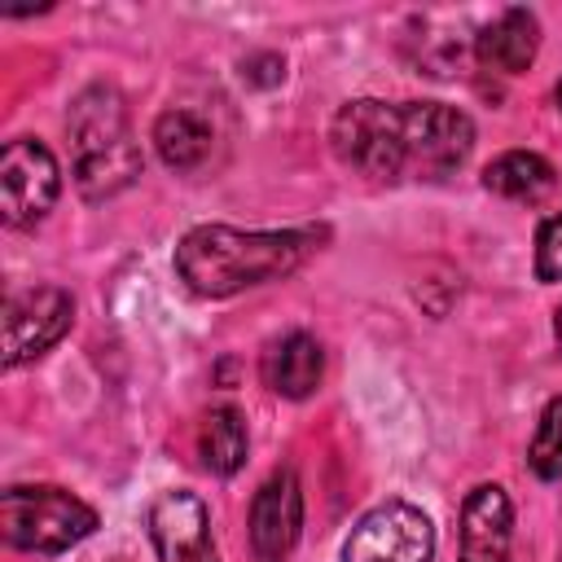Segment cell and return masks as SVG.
Returning a JSON list of instances; mask_svg holds the SVG:
<instances>
[{
  "label": "cell",
  "instance_id": "16",
  "mask_svg": "<svg viewBox=\"0 0 562 562\" xmlns=\"http://www.w3.org/2000/svg\"><path fill=\"white\" fill-rule=\"evenodd\" d=\"M527 465L544 483L562 479V395H553L540 408V422H536V435H531V448H527Z\"/></svg>",
  "mask_w": 562,
  "mask_h": 562
},
{
  "label": "cell",
  "instance_id": "8",
  "mask_svg": "<svg viewBox=\"0 0 562 562\" xmlns=\"http://www.w3.org/2000/svg\"><path fill=\"white\" fill-rule=\"evenodd\" d=\"M145 531L158 562H220V549L211 536V509L202 505V496L184 487L158 492L149 501Z\"/></svg>",
  "mask_w": 562,
  "mask_h": 562
},
{
  "label": "cell",
  "instance_id": "18",
  "mask_svg": "<svg viewBox=\"0 0 562 562\" xmlns=\"http://www.w3.org/2000/svg\"><path fill=\"white\" fill-rule=\"evenodd\" d=\"M281 75H285V61L277 57V53H259V57H250V61H241V79H250V83H281Z\"/></svg>",
  "mask_w": 562,
  "mask_h": 562
},
{
  "label": "cell",
  "instance_id": "14",
  "mask_svg": "<svg viewBox=\"0 0 562 562\" xmlns=\"http://www.w3.org/2000/svg\"><path fill=\"white\" fill-rule=\"evenodd\" d=\"M483 189L509 202H540L553 189V162L531 149H505L483 167Z\"/></svg>",
  "mask_w": 562,
  "mask_h": 562
},
{
  "label": "cell",
  "instance_id": "17",
  "mask_svg": "<svg viewBox=\"0 0 562 562\" xmlns=\"http://www.w3.org/2000/svg\"><path fill=\"white\" fill-rule=\"evenodd\" d=\"M536 277L544 285L562 281V211L536 228Z\"/></svg>",
  "mask_w": 562,
  "mask_h": 562
},
{
  "label": "cell",
  "instance_id": "10",
  "mask_svg": "<svg viewBox=\"0 0 562 562\" xmlns=\"http://www.w3.org/2000/svg\"><path fill=\"white\" fill-rule=\"evenodd\" d=\"M514 544V505L501 483H479L461 501L457 562H509Z\"/></svg>",
  "mask_w": 562,
  "mask_h": 562
},
{
  "label": "cell",
  "instance_id": "20",
  "mask_svg": "<svg viewBox=\"0 0 562 562\" xmlns=\"http://www.w3.org/2000/svg\"><path fill=\"white\" fill-rule=\"evenodd\" d=\"M553 101H558V114H562V79H558V88H553Z\"/></svg>",
  "mask_w": 562,
  "mask_h": 562
},
{
  "label": "cell",
  "instance_id": "1",
  "mask_svg": "<svg viewBox=\"0 0 562 562\" xmlns=\"http://www.w3.org/2000/svg\"><path fill=\"white\" fill-rule=\"evenodd\" d=\"M329 149L342 167L400 184L443 180L474 149V119L448 101H342L329 119Z\"/></svg>",
  "mask_w": 562,
  "mask_h": 562
},
{
  "label": "cell",
  "instance_id": "2",
  "mask_svg": "<svg viewBox=\"0 0 562 562\" xmlns=\"http://www.w3.org/2000/svg\"><path fill=\"white\" fill-rule=\"evenodd\" d=\"M316 246L321 228L198 224L176 246V277L202 299H233L241 290L290 277Z\"/></svg>",
  "mask_w": 562,
  "mask_h": 562
},
{
  "label": "cell",
  "instance_id": "7",
  "mask_svg": "<svg viewBox=\"0 0 562 562\" xmlns=\"http://www.w3.org/2000/svg\"><path fill=\"white\" fill-rule=\"evenodd\" d=\"M75 325V299L61 285L13 290L4 303V369H22L40 360L48 347L66 338Z\"/></svg>",
  "mask_w": 562,
  "mask_h": 562
},
{
  "label": "cell",
  "instance_id": "5",
  "mask_svg": "<svg viewBox=\"0 0 562 562\" xmlns=\"http://www.w3.org/2000/svg\"><path fill=\"white\" fill-rule=\"evenodd\" d=\"M435 522L408 501H382L356 518L342 540V562H430Z\"/></svg>",
  "mask_w": 562,
  "mask_h": 562
},
{
  "label": "cell",
  "instance_id": "9",
  "mask_svg": "<svg viewBox=\"0 0 562 562\" xmlns=\"http://www.w3.org/2000/svg\"><path fill=\"white\" fill-rule=\"evenodd\" d=\"M303 531V483L290 465L272 470L250 501V553L255 562H285Z\"/></svg>",
  "mask_w": 562,
  "mask_h": 562
},
{
  "label": "cell",
  "instance_id": "6",
  "mask_svg": "<svg viewBox=\"0 0 562 562\" xmlns=\"http://www.w3.org/2000/svg\"><path fill=\"white\" fill-rule=\"evenodd\" d=\"M61 193L57 158L44 140L18 136L0 149V215L9 228L40 224Z\"/></svg>",
  "mask_w": 562,
  "mask_h": 562
},
{
  "label": "cell",
  "instance_id": "12",
  "mask_svg": "<svg viewBox=\"0 0 562 562\" xmlns=\"http://www.w3.org/2000/svg\"><path fill=\"white\" fill-rule=\"evenodd\" d=\"M259 369H263L268 391L285 395V400H307L325 378V351H321V342L312 334L290 329V334L268 342Z\"/></svg>",
  "mask_w": 562,
  "mask_h": 562
},
{
  "label": "cell",
  "instance_id": "19",
  "mask_svg": "<svg viewBox=\"0 0 562 562\" xmlns=\"http://www.w3.org/2000/svg\"><path fill=\"white\" fill-rule=\"evenodd\" d=\"M553 338H558V342H562V307H558V312H553Z\"/></svg>",
  "mask_w": 562,
  "mask_h": 562
},
{
  "label": "cell",
  "instance_id": "21",
  "mask_svg": "<svg viewBox=\"0 0 562 562\" xmlns=\"http://www.w3.org/2000/svg\"><path fill=\"white\" fill-rule=\"evenodd\" d=\"M558 562H562V558H558Z\"/></svg>",
  "mask_w": 562,
  "mask_h": 562
},
{
  "label": "cell",
  "instance_id": "11",
  "mask_svg": "<svg viewBox=\"0 0 562 562\" xmlns=\"http://www.w3.org/2000/svg\"><path fill=\"white\" fill-rule=\"evenodd\" d=\"M536 48H540V22L531 9H501L474 35L479 66L501 70V75H522L536 61Z\"/></svg>",
  "mask_w": 562,
  "mask_h": 562
},
{
  "label": "cell",
  "instance_id": "13",
  "mask_svg": "<svg viewBox=\"0 0 562 562\" xmlns=\"http://www.w3.org/2000/svg\"><path fill=\"white\" fill-rule=\"evenodd\" d=\"M154 149L158 158L180 171V176H193L211 162V149H215V127L198 114V110H184V105H171L154 119Z\"/></svg>",
  "mask_w": 562,
  "mask_h": 562
},
{
  "label": "cell",
  "instance_id": "4",
  "mask_svg": "<svg viewBox=\"0 0 562 562\" xmlns=\"http://www.w3.org/2000/svg\"><path fill=\"white\" fill-rule=\"evenodd\" d=\"M0 531L22 553H66L97 531V509L53 483H13L0 496Z\"/></svg>",
  "mask_w": 562,
  "mask_h": 562
},
{
  "label": "cell",
  "instance_id": "3",
  "mask_svg": "<svg viewBox=\"0 0 562 562\" xmlns=\"http://www.w3.org/2000/svg\"><path fill=\"white\" fill-rule=\"evenodd\" d=\"M66 136H70L75 184L88 202H105V198L123 193L145 167L140 145L127 123V105H123L119 88H110V83H88L70 101Z\"/></svg>",
  "mask_w": 562,
  "mask_h": 562
},
{
  "label": "cell",
  "instance_id": "15",
  "mask_svg": "<svg viewBox=\"0 0 562 562\" xmlns=\"http://www.w3.org/2000/svg\"><path fill=\"white\" fill-rule=\"evenodd\" d=\"M246 448H250V435H246V417L233 408V404H220L206 413L202 422V435H198V452H202V465L220 479L237 474L241 461H246Z\"/></svg>",
  "mask_w": 562,
  "mask_h": 562
}]
</instances>
